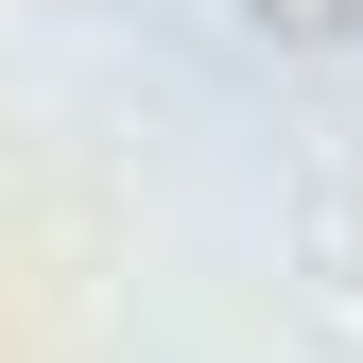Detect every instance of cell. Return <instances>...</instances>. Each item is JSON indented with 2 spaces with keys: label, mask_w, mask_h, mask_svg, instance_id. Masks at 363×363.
<instances>
[{
  "label": "cell",
  "mask_w": 363,
  "mask_h": 363,
  "mask_svg": "<svg viewBox=\"0 0 363 363\" xmlns=\"http://www.w3.org/2000/svg\"><path fill=\"white\" fill-rule=\"evenodd\" d=\"M242 18H277V35H363V0H242Z\"/></svg>",
  "instance_id": "1"
}]
</instances>
